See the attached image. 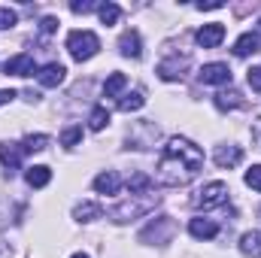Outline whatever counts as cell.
I'll list each match as a JSON object with an SVG mask.
<instances>
[{
    "label": "cell",
    "instance_id": "1",
    "mask_svg": "<svg viewBox=\"0 0 261 258\" xmlns=\"http://www.w3.org/2000/svg\"><path fill=\"white\" fill-rule=\"evenodd\" d=\"M203 167V152L186 137H170L161 161H158V183L161 186H186Z\"/></svg>",
    "mask_w": 261,
    "mask_h": 258
},
{
    "label": "cell",
    "instance_id": "2",
    "mask_svg": "<svg viewBox=\"0 0 261 258\" xmlns=\"http://www.w3.org/2000/svg\"><path fill=\"white\" fill-rule=\"evenodd\" d=\"M67 49H70V55H73L76 61H88V58L97 55L100 40H97V34H91V31H70Z\"/></svg>",
    "mask_w": 261,
    "mask_h": 258
},
{
    "label": "cell",
    "instance_id": "3",
    "mask_svg": "<svg viewBox=\"0 0 261 258\" xmlns=\"http://www.w3.org/2000/svg\"><path fill=\"white\" fill-rule=\"evenodd\" d=\"M228 200V186L225 183H206L200 192L195 194V207H200V210H213V207H222Z\"/></svg>",
    "mask_w": 261,
    "mask_h": 258
},
{
    "label": "cell",
    "instance_id": "4",
    "mask_svg": "<svg viewBox=\"0 0 261 258\" xmlns=\"http://www.w3.org/2000/svg\"><path fill=\"white\" fill-rule=\"evenodd\" d=\"M200 82L203 85H228L231 82V70L228 64H203L200 67Z\"/></svg>",
    "mask_w": 261,
    "mask_h": 258
},
{
    "label": "cell",
    "instance_id": "5",
    "mask_svg": "<svg viewBox=\"0 0 261 258\" xmlns=\"http://www.w3.org/2000/svg\"><path fill=\"white\" fill-rule=\"evenodd\" d=\"M3 70H6V76H9V73H12V76H34V73H37V64H34V55L21 52V55L9 58V61L3 64Z\"/></svg>",
    "mask_w": 261,
    "mask_h": 258
},
{
    "label": "cell",
    "instance_id": "6",
    "mask_svg": "<svg viewBox=\"0 0 261 258\" xmlns=\"http://www.w3.org/2000/svg\"><path fill=\"white\" fill-rule=\"evenodd\" d=\"M222 40H225V24H219V21L203 24V28L197 31V46H203V49H216Z\"/></svg>",
    "mask_w": 261,
    "mask_h": 258
},
{
    "label": "cell",
    "instance_id": "7",
    "mask_svg": "<svg viewBox=\"0 0 261 258\" xmlns=\"http://www.w3.org/2000/svg\"><path fill=\"white\" fill-rule=\"evenodd\" d=\"M64 76H67V70L64 64H46L40 73H37V79H40V85H46V88H55V85H61L64 82Z\"/></svg>",
    "mask_w": 261,
    "mask_h": 258
},
{
    "label": "cell",
    "instance_id": "8",
    "mask_svg": "<svg viewBox=\"0 0 261 258\" xmlns=\"http://www.w3.org/2000/svg\"><path fill=\"white\" fill-rule=\"evenodd\" d=\"M213 158H216L219 167H237V164L243 161V149H240V146H219Z\"/></svg>",
    "mask_w": 261,
    "mask_h": 258
},
{
    "label": "cell",
    "instance_id": "9",
    "mask_svg": "<svg viewBox=\"0 0 261 258\" xmlns=\"http://www.w3.org/2000/svg\"><path fill=\"white\" fill-rule=\"evenodd\" d=\"M119 186H122V179H119L116 170H103V173L94 176V192L97 194H116Z\"/></svg>",
    "mask_w": 261,
    "mask_h": 258
},
{
    "label": "cell",
    "instance_id": "10",
    "mask_svg": "<svg viewBox=\"0 0 261 258\" xmlns=\"http://www.w3.org/2000/svg\"><path fill=\"white\" fill-rule=\"evenodd\" d=\"M119 49L125 58H140L143 55V43H140V34L137 31H125L122 40H119Z\"/></svg>",
    "mask_w": 261,
    "mask_h": 258
},
{
    "label": "cell",
    "instance_id": "11",
    "mask_svg": "<svg viewBox=\"0 0 261 258\" xmlns=\"http://www.w3.org/2000/svg\"><path fill=\"white\" fill-rule=\"evenodd\" d=\"M189 234L197 237V240H210V237L219 234V225L210 222V219H192V222H189Z\"/></svg>",
    "mask_w": 261,
    "mask_h": 258
},
{
    "label": "cell",
    "instance_id": "12",
    "mask_svg": "<svg viewBox=\"0 0 261 258\" xmlns=\"http://www.w3.org/2000/svg\"><path fill=\"white\" fill-rule=\"evenodd\" d=\"M24 179H28L31 189H46V186L52 183V170H49L46 164H37V167H31V170L24 173Z\"/></svg>",
    "mask_w": 261,
    "mask_h": 258
},
{
    "label": "cell",
    "instance_id": "13",
    "mask_svg": "<svg viewBox=\"0 0 261 258\" xmlns=\"http://www.w3.org/2000/svg\"><path fill=\"white\" fill-rule=\"evenodd\" d=\"M258 34H252V31H249V34H243V37H240V40H237V43H234V55H237V58H246V55H255V52H258Z\"/></svg>",
    "mask_w": 261,
    "mask_h": 258
},
{
    "label": "cell",
    "instance_id": "14",
    "mask_svg": "<svg viewBox=\"0 0 261 258\" xmlns=\"http://www.w3.org/2000/svg\"><path fill=\"white\" fill-rule=\"evenodd\" d=\"M240 252L249 258H258L261 255V231H246L240 237Z\"/></svg>",
    "mask_w": 261,
    "mask_h": 258
},
{
    "label": "cell",
    "instance_id": "15",
    "mask_svg": "<svg viewBox=\"0 0 261 258\" xmlns=\"http://www.w3.org/2000/svg\"><path fill=\"white\" fill-rule=\"evenodd\" d=\"M21 155H24V149H21L18 143H6V146H0V161H3L9 170H15V167L21 164Z\"/></svg>",
    "mask_w": 261,
    "mask_h": 258
},
{
    "label": "cell",
    "instance_id": "16",
    "mask_svg": "<svg viewBox=\"0 0 261 258\" xmlns=\"http://www.w3.org/2000/svg\"><path fill=\"white\" fill-rule=\"evenodd\" d=\"M107 125H110V110H107V107H94L91 116H88V128L91 131H103Z\"/></svg>",
    "mask_w": 261,
    "mask_h": 258
},
{
    "label": "cell",
    "instance_id": "17",
    "mask_svg": "<svg viewBox=\"0 0 261 258\" xmlns=\"http://www.w3.org/2000/svg\"><path fill=\"white\" fill-rule=\"evenodd\" d=\"M125 85H128V76H125V73H113V76L103 82V94H107V97H116Z\"/></svg>",
    "mask_w": 261,
    "mask_h": 258
},
{
    "label": "cell",
    "instance_id": "18",
    "mask_svg": "<svg viewBox=\"0 0 261 258\" xmlns=\"http://www.w3.org/2000/svg\"><path fill=\"white\" fill-rule=\"evenodd\" d=\"M97 15H100L103 24H116L119 15H122V9H119L116 3H100V6H97Z\"/></svg>",
    "mask_w": 261,
    "mask_h": 258
},
{
    "label": "cell",
    "instance_id": "19",
    "mask_svg": "<svg viewBox=\"0 0 261 258\" xmlns=\"http://www.w3.org/2000/svg\"><path fill=\"white\" fill-rule=\"evenodd\" d=\"M73 216H76L79 222H91V219L100 216V207H97V203H79V207L73 210Z\"/></svg>",
    "mask_w": 261,
    "mask_h": 258
},
{
    "label": "cell",
    "instance_id": "20",
    "mask_svg": "<svg viewBox=\"0 0 261 258\" xmlns=\"http://www.w3.org/2000/svg\"><path fill=\"white\" fill-rule=\"evenodd\" d=\"M143 104H146L143 91H134V94H128V97H125V100L119 104V110H122V113H134V110H140Z\"/></svg>",
    "mask_w": 261,
    "mask_h": 258
},
{
    "label": "cell",
    "instance_id": "21",
    "mask_svg": "<svg viewBox=\"0 0 261 258\" xmlns=\"http://www.w3.org/2000/svg\"><path fill=\"white\" fill-rule=\"evenodd\" d=\"M46 143H49L46 134H37V137L31 134V137H24V146H21V149H24V152H40V149H46Z\"/></svg>",
    "mask_w": 261,
    "mask_h": 258
},
{
    "label": "cell",
    "instance_id": "22",
    "mask_svg": "<svg viewBox=\"0 0 261 258\" xmlns=\"http://www.w3.org/2000/svg\"><path fill=\"white\" fill-rule=\"evenodd\" d=\"M149 183H152V179H149L146 173H134V176L128 179V189H130V194H143L146 189H149Z\"/></svg>",
    "mask_w": 261,
    "mask_h": 258
},
{
    "label": "cell",
    "instance_id": "23",
    "mask_svg": "<svg viewBox=\"0 0 261 258\" xmlns=\"http://www.w3.org/2000/svg\"><path fill=\"white\" fill-rule=\"evenodd\" d=\"M79 140H82V128H79V125H70V128H67L64 134H61V143H64L67 149H73V146H76Z\"/></svg>",
    "mask_w": 261,
    "mask_h": 258
},
{
    "label": "cell",
    "instance_id": "24",
    "mask_svg": "<svg viewBox=\"0 0 261 258\" xmlns=\"http://www.w3.org/2000/svg\"><path fill=\"white\" fill-rule=\"evenodd\" d=\"M237 97H240V94H234V91H231V94H216V107H219V110H234V107H240Z\"/></svg>",
    "mask_w": 261,
    "mask_h": 258
},
{
    "label": "cell",
    "instance_id": "25",
    "mask_svg": "<svg viewBox=\"0 0 261 258\" xmlns=\"http://www.w3.org/2000/svg\"><path fill=\"white\" fill-rule=\"evenodd\" d=\"M243 179H246V186H249V189H255V192H261V164H255V167H249Z\"/></svg>",
    "mask_w": 261,
    "mask_h": 258
},
{
    "label": "cell",
    "instance_id": "26",
    "mask_svg": "<svg viewBox=\"0 0 261 258\" xmlns=\"http://www.w3.org/2000/svg\"><path fill=\"white\" fill-rule=\"evenodd\" d=\"M18 21V15H15V9H9V6H0V31H6V28H12Z\"/></svg>",
    "mask_w": 261,
    "mask_h": 258
},
{
    "label": "cell",
    "instance_id": "27",
    "mask_svg": "<svg viewBox=\"0 0 261 258\" xmlns=\"http://www.w3.org/2000/svg\"><path fill=\"white\" fill-rule=\"evenodd\" d=\"M55 28H58V18H55V15H46V18L40 21V31H43V34H52Z\"/></svg>",
    "mask_w": 261,
    "mask_h": 258
},
{
    "label": "cell",
    "instance_id": "28",
    "mask_svg": "<svg viewBox=\"0 0 261 258\" xmlns=\"http://www.w3.org/2000/svg\"><path fill=\"white\" fill-rule=\"evenodd\" d=\"M249 85H252V91H261V67L249 70Z\"/></svg>",
    "mask_w": 261,
    "mask_h": 258
},
{
    "label": "cell",
    "instance_id": "29",
    "mask_svg": "<svg viewBox=\"0 0 261 258\" xmlns=\"http://www.w3.org/2000/svg\"><path fill=\"white\" fill-rule=\"evenodd\" d=\"M12 97H15V91H12V88H0V107H6Z\"/></svg>",
    "mask_w": 261,
    "mask_h": 258
},
{
    "label": "cell",
    "instance_id": "30",
    "mask_svg": "<svg viewBox=\"0 0 261 258\" xmlns=\"http://www.w3.org/2000/svg\"><path fill=\"white\" fill-rule=\"evenodd\" d=\"M70 9H73V12H91L94 3H70Z\"/></svg>",
    "mask_w": 261,
    "mask_h": 258
},
{
    "label": "cell",
    "instance_id": "31",
    "mask_svg": "<svg viewBox=\"0 0 261 258\" xmlns=\"http://www.w3.org/2000/svg\"><path fill=\"white\" fill-rule=\"evenodd\" d=\"M197 9H222V3H219V0H213V3H197Z\"/></svg>",
    "mask_w": 261,
    "mask_h": 258
},
{
    "label": "cell",
    "instance_id": "32",
    "mask_svg": "<svg viewBox=\"0 0 261 258\" xmlns=\"http://www.w3.org/2000/svg\"><path fill=\"white\" fill-rule=\"evenodd\" d=\"M70 258H88V255L85 252H76V255H70Z\"/></svg>",
    "mask_w": 261,
    "mask_h": 258
}]
</instances>
